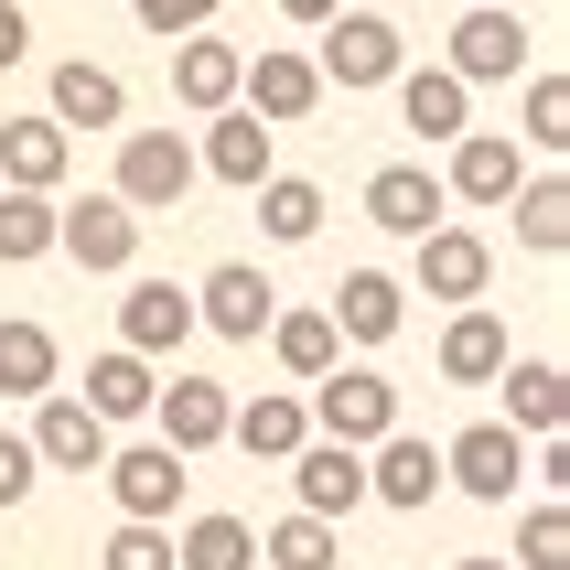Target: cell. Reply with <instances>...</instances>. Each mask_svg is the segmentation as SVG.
I'll return each mask as SVG.
<instances>
[{"label":"cell","instance_id":"9c48e42d","mask_svg":"<svg viewBox=\"0 0 570 570\" xmlns=\"http://www.w3.org/2000/svg\"><path fill=\"white\" fill-rule=\"evenodd\" d=\"M97 474H108V495H119V517H129V528H161V517L184 507L194 463H184V452H161V442H129V452H108Z\"/></svg>","mask_w":570,"mask_h":570},{"label":"cell","instance_id":"cb8c5ba5","mask_svg":"<svg viewBox=\"0 0 570 570\" xmlns=\"http://www.w3.org/2000/svg\"><path fill=\"white\" fill-rule=\"evenodd\" d=\"M366 495H377V507H431V495H442V452L420 442V431H387V442L366 452Z\"/></svg>","mask_w":570,"mask_h":570},{"label":"cell","instance_id":"83f0119b","mask_svg":"<svg viewBox=\"0 0 570 570\" xmlns=\"http://www.w3.org/2000/svg\"><path fill=\"white\" fill-rule=\"evenodd\" d=\"M507 216H517V248H539V258L570 248V184L560 173H528V184L507 194Z\"/></svg>","mask_w":570,"mask_h":570},{"label":"cell","instance_id":"1f68e13d","mask_svg":"<svg viewBox=\"0 0 570 570\" xmlns=\"http://www.w3.org/2000/svg\"><path fill=\"white\" fill-rule=\"evenodd\" d=\"M269 355H281V366H291L302 387L345 366V345H334V323H323V313H269Z\"/></svg>","mask_w":570,"mask_h":570},{"label":"cell","instance_id":"ffe728a7","mask_svg":"<svg viewBox=\"0 0 570 570\" xmlns=\"http://www.w3.org/2000/svg\"><path fill=\"white\" fill-rule=\"evenodd\" d=\"M194 334V291H173V281H129V302H119V355H173Z\"/></svg>","mask_w":570,"mask_h":570},{"label":"cell","instance_id":"74e56055","mask_svg":"<svg viewBox=\"0 0 570 570\" xmlns=\"http://www.w3.org/2000/svg\"><path fill=\"white\" fill-rule=\"evenodd\" d=\"M97 560H108V570H173V528H129V517H119Z\"/></svg>","mask_w":570,"mask_h":570},{"label":"cell","instance_id":"f546056e","mask_svg":"<svg viewBox=\"0 0 570 570\" xmlns=\"http://www.w3.org/2000/svg\"><path fill=\"white\" fill-rule=\"evenodd\" d=\"M55 334L43 323H0V399H55Z\"/></svg>","mask_w":570,"mask_h":570},{"label":"cell","instance_id":"e575fe53","mask_svg":"<svg viewBox=\"0 0 570 570\" xmlns=\"http://www.w3.org/2000/svg\"><path fill=\"white\" fill-rule=\"evenodd\" d=\"M507 570H570V507L549 495V507H528V528H517V560Z\"/></svg>","mask_w":570,"mask_h":570},{"label":"cell","instance_id":"44dd1931","mask_svg":"<svg viewBox=\"0 0 570 570\" xmlns=\"http://www.w3.org/2000/svg\"><path fill=\"white\" fill-rule=\"evenodd\" d=\"M399 119H410L431 151H452V140L474 129V87H452L442 65H399Z\"/></svg>","mask_w":570,"mask_h":570},{"label":"cell","instance_id":"ba28073f","mask_svg":"<svg viewBox=\"0 0 570 570\" xmlns=\"http://www.w3.org/2000/svg\"><path fill=\"white\" fill-rule=\"evenodd\" d=\"M32 463H43V474H97V463H108V420L87 410V399H76V387H55V399H32Z\"/></svg>","mask_w":570,"mask_h":570},{"label":"cell","instance_id":"484cf974","mask_svg":"<svg viewBox=\"0 0 570 570\" xmlns=\"http://www.w3.org/2000/svg\"><path fill=\"white\" fill-rule=\"evenodd\" d=\"M237 43H216V32H194V43H173V97H184L194 119H216V108H237Z\"/></svg>","mask_w":570,"mask_h":570},{"label":"cell","instance_id":"8d00e7d4","mask_svg":"<svg viewBox=\"0 0 570 570\" xmlns=\"http://www.w3.org/2000/svg\"><path fill=\"white\" fill-rule=\"evenodd\" d=\"M216 11H226V0H129V22L161 32V43H194V32H216Z\"/></svg>","mask_w":570,"mask_h":570},{"label":"cell","instance_id":"4dcf8cb0","mask_svg":"<svg viewBox=\"0 0 570 570\" xmlns=\"http://www.w3.org/2000/svg\"><path fill=\"white\" fill-rule=\"evenodd\" d=\"M173 570H258V528L248 517H194L173 539Z\"/></svg>","mask_w":570,"mask_h":570},{"label":"cell","instance_id":"f35d334b","mask_svg":"<svg viewBox=\"0 0 570 570\" xmlns=\"http://www.w3.org/2000/svg\"><path fill=\"white\" fill-rule=\"evenodd\" d=\"M32 474H43V463H32V442H22V431H0V517L32 495Z\"/></svg>","mask_w":570,"mask_h":570},{"label":"cell","instance_id":"f1b7e54d","mask_svg":"<svg viewBox=\"0 0 570 570\" xmlns=\"http://www.w3.org/2000/svg\"><path fill=\"white\" fill-rule=\"evenodd\" d=\"M258 226H269V248H313L323 237V184L269 173V184H258Z\"/></svg>","mask_w":570,"mask_h":570},{"label":"cell","instance_id":"5bb4252c","mask_svg":"<svg viewBox=\"0 0 570 570\" xmlns=\"http://www.w3.org/2000/svg\"><path fill=\"white\" fill-rule=\"evenodd\" d=\"M291 495H302V517H355L366 507V452H345V442H302L291 452Z\"/></svg>","mask_w":570,"mask_h":570},{"label":"cell","instance_id":"7a4b0ae2","mask_svg":"<svg viewBox=\"0 0 570 570\" xmlns=\"http://www.w3.org/2000/svg\"><path fill=\"white\" fill-rule=\"evenodd\" d=\"M399 22L387 11H334L323 22V55H313V76L323 87H345V97H366V87H399Z\"/></svg>","mask_w":570,"mask_h":570},{"label":"cell","instance_id":"3957f363","mask_svg":"<svg viewBox=\"0 0 570 570\" xmlns=\"http://www.w3.org/2000/svg\"><path fill=\"white\" fill-rule=\"evenodd\" d=\"M129 216H173L194 194V140L184 129H119V184H108Z\"/></svg>","mask_w":570,"mask_h":570},{"label":"cell","instance_id":"8992f818","mask_svg":"<svg viewBox=\"0 0 570 570\" xmlns=\"http://www.w3.org/2000/svg\"><path fill=\"white\" fill-rule=\"evenodd\" d=\"M442 484H463L474 507H517V484H528V442H517L507 420H474V431H452V442H442Z\"/></svg>","mask_w":570,"mask_h":570},{"label":"cell","instance_id":"5b68a950","mask_svg":"<svg viewBox=\"0 0 570 570\" xmlns=\"http://www.w3.org/2000/svg\"><path fill=\"white\" fill-rule=\"evenodd\" d=\"M237 108H248L258 129H302L323 108V76H313V55L302 43H258L248 65H237Z\"/></svg>","mask_w":570,"mask_h":570},{"label":"cell","instance_id":"4fadbf2b","mask_svg":"<svg viewBox=\"0 0 570 570\" xmlns=\"http://www.w3.org/2000/svg\"><path fill=\"white\" fill-rule=\"evenodd\" d=\"M517 184H528V161H517V140H507V129H463V140H452L442 205H507Z\"/></svg>","mask_w":570,"mask_h":570},{"label":"cell","instance_id":"52a82bcc","mask_svg":"<svg viewBox=\"0 0 570 570\" xmlns=\"http://www.w3.org/2000/svg\"><path fill=\"white\" fill-rule=\"evenodd\" d=\"M55 258H76V269H129L140 258V216H129L119 194H76V205H55Z\"/></svg>","mask_w":570,"mask_h":570},{"label":"cell","instance_id":"7c38bea8","mask_svg":"<svg viewBox=\"0 0 570 570\" xmlns=\"http://www.w3.org/2000/svg\"><path fill=\"white\" fill-rule=\"evenodd\" d=\"M366 226H387V237H431V226H442V173H431V161H377V173H366Z\"/></svg>","mask_w":570,"mask_h":570},{"label":"cell","instance_id":"d590c367","mask_svg":"<svg viewBox=\"0 0 570 570\" xmlns=\"http://www.w3.org/2000/svg\"><path fill=\"white\" fill-rule=\"evenodd\" d=\"M517 119H528V140H539V151H560V140H570V76H549V65H539Z\"/></svg>","mask_w":570,"mask_h":570},{"label":"cell","instance_id":"2e32d148","mask_svg":"<svg viewBox=\"0 0 570 570\" xmlns=\"http://www.w3.org/2000/svg\"><path fill=\"white\" fill-rule=\"evenodd\" d=\"M43 119L76 140V129H119L129 119V87L108 76V65H87V55H65L55 65V87H43Z\"/></svg>","mask_w":570,"mask_h":570},{"label":"cell","instance_id":"e0dca14e","mask_svg":"<svg viewBox=\"0 0 570 570\" xmlns=\"http://www.w3.org/2000/svg\"><path fill=\"white\" fill-rule=\"evenodd\" d=\"M484 281H495V248H484L474 226H431V237H420V291H431V302L463 313V302H484Z\"/></svg>","mask_w":570,"mask_h":570},{"label":"cell","instance_id":"277c9868","mask_svg":"<svg viewBox=\"0 0 570 570\" xmlns=\"http://www.w3.org/2000/svg\"><path fill=\"white\" fill-rule=\"evenodd\" d=\"M442 76L452 87H507V76H528V22H517V0H474V11L452 22Z\"/></svg>","mask_w":570,"mask_h":570},{"label":"cell","instance_id":"b9f144b4","mask_svg":"<svg viewBox=\"0 0 570 570\" xmlns=\"http://www.w3.org/2000/svg\"><path fill=\"white\" fill-rule=\"evenodd\" d=\"M452 570H507V560H452Z\"/></svg>","mask_w":570,"mask_h":570},{"label":"cell","instance_id":"4316f807","mask_svg":"<svg viewBox=\"0 0 570 570\" xmlns=\"http://www.w3.org/2000/svg\"><path fill=\"white\" fill-rule=\"evenodd\" d=\"M151 387H161V377L140 366V355H119V345H108V355L87 366V387H76V399H87V410L119 431V420H151Z\"/></svg>","mask_w":570,"mask_h":570},{"label":"cell","instance_id":"ab89813d","mask_svg":"<svg viewBox=\"0 0 570 570\" xmlns=\"http://www.w3.org/2000/svg\"><path fill=\"white\" fill-rule=\"evenodd\" d=\"M32 55V22H22V0H0V76Z\"/></svg>","mask_w":570,"mask_h":570},{"label":"cell","instance_id":"7402d4cb","mask_svg":"<svg viewBox=\"0 0 570 570\" xmlns=\"http://www.w3.org/2000/svg\"><path fill=\"white\" fill-rule=\"evenodd\" d=\"M226 442L248 452V463H291V452L313 442V410H302L291 387H269V399H237V410H226Z\"/></svg>","mask_w":570,"mask_h":570},{"label":"cell","instance_id":"ac0fdd59","mask_svg":"<svg viewBox=\"0 0 570 570\" xmlns=\"http://www.w3.org/2000/svg\"><path fill=\"white\" fill-rule=\"evenodd\" d=\"M399 313H410V291L387 281V269H345V281H334V302H323L334 345H387V334H399Z\"/></svg>","mask_w":570,"mask_h":570},{"label":"cell","instance_id":"8fae6325","mask_svg":"<svg viewBox=\"0 0 570 570\" xmlns=\"http://www.w3.org/2000/svg\"><path fill=\"white\" fill-rule=\"evenodd\" d=\"M269 313H281V291H269V269H248V258L205 269V291H194V323H205V334H226V345H258V334H269Z\"/></svg>","mask_w":570,"mask_h":570},{"label":"cell","instance_id":"603a6c76","mask_svg":"<svg viewBox=\"0 0 570 570\" xmlns=\"http://www.w3.org/2000/svg\"><path fill=\"white\" fill-rule=\"evenodd\" d=\"M194 173H216V184H237V194H258L281 161H269V129L248 119V108H216L205 119V151H194Z\"/></svg>","mask_w":570,"mask_h":570},{"label":"cell","instance_id":"9a60e30c","mask_svg":"<svg viewBox=\"0 0 570 570\" xmlns=\"http://www.w3.org/2000/svg\"><path fill=\"white\" fill-rule=\"evenodd\" d=\"M495 399H507V431H517V442H560V410H570L560 355H507Z\"/></svg>","mask_w":570,"mask_h":570},{"label":"cell","instance_id":"60d3db41","mask_svg":"<svg viewBox=\"0 0 570 570\" xmlns=\"http://www.w3.org/2000/svg\"><path fill=\"white\" fill-rule=\"evenodd\" d=\"M334 11H345V0H281V22H302V32H323Z\"/></svg>","mask_w":570,"mask_h":570},{"label":"cell","instance_id":"d6986e66","mask_svg":"<svg viewBox=\"0 0 570 570\" xmlns=\"http://www.w3.org/2000/svg\"><path fill=\"white\" fill-rule=\"evenodd\" d=\"M65 161H76V140H65L43 108H32V119H0V194H55Z\"/></svg>","mask_w":570,"mask_h":570},{"label":"cell","instance_id":"836d02e7","mask_svg":"<svg viewBox=\"0 0 570 570\" xmlns=\"http://www.w3.org/2000/svg\"><path fill=\"white\" fill-rule=\"evenodd\" d=\"M258 560H269V570H334L345 549H334V528H323V517H302V507H291L281 528H258Z\"/></svg>","mask_w":570,"mask_h":570},{"label":"cell","instance_id":"6da1fadb","mask_svg":"<svg viewBox=\"0 0 570 570\" xmlns=\"http://www.w3.org/2000/svg\"><path fill=\"white\" fill-rule=\"evenodd\" d=\"M313 442H345V452H377L387 431H399V387L377 377V366H334V377H313Z\"/></svg>","mask_w":570,"mask_h":570},{"label":"cell","instance_id":"30bf717a","mask_svg":"<svg viewBox=\"0 0 570 570\" xmlns=\"http://www.w3.org/2000/svg\"><path fill=\"white\" fill-rule=\"evenodd\" d=\"M226 410H237V399H226V377H161V387H151V442L194 463V452L226 442Z\"/></svg>","mask_w":570,"mask_h":570},{"label":"cell","instance_id":"d4e9b609","mask_svg":"<svg viewBox=\"0 0 570 570\" xmlns=\"http://www.w3.org/2000/svg\"><path fill=\"white\" fill-rule=\"evenodd\" d=\"M507 323H495V313H484V302H463V313H452L442 323V377L452 387H495V377H507Z\"/></svg>","mask_w":570,"mask_h":570},{"label":"cell","instance_id":"d6a6232c","mask_svg":"<svg viewBox=\"0 0 570 570\" xmlns=\"http://www.w3.org/2000/svg\"><path fill=\"white\" fill-rule=\"evenodd\" d=\"M55 258V194H0V269Z\"/></svg>","mask_w":570,"mask_h":570}]
</instances>
